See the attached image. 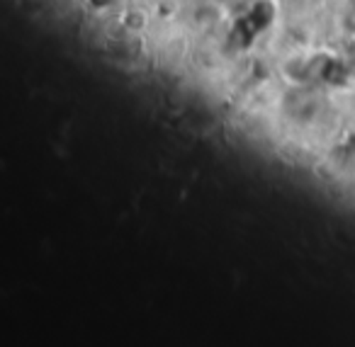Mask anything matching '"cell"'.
Here are the masks:
<instances>
[{
    "instance_id": "1",
    "label": "cell",
    "mask_w": 355,
    "mask_h": 347,
    "mask_svg": "<svg viewBox=\"0 0 355 347\" xmlns=\"http://www.w3.org/2000/svg\"><path fill=\"white\" fill-rule=\"evenodd\" d=\"M340 27H343V32H348V35H355V0L348 3V8H345L343 15H340Z\"/></svg>"
}]
</instances>
